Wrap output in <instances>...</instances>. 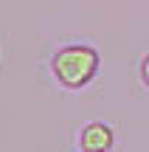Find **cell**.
Returning a JSON list of instances; mask_svg holds the SVG:
<instances>
[{
	"mask_svg": "<svg viewBox=\"0 0 149 152\" xmlns=\"http://www.w3.org/2000/svg\"><path fill=\"white\" fill-rule=\"evenodd\" d=\"M141 82H144V85L149 87V54L144 56V59H141Z\"/></svg>",
	"mask_w": 149,
	"mask_h": 152,
	"instance_id": "obj_3",
	"label": "cell"
},
{
	"mask_svg": "<svg viewBox=\"0 0 149 152\" xmlns=\"http://www.w3.org/2000/svg\"><path fill=\"white\" fill-rule=\"evenodd\" d=\"M116 144V132L104 121H87L79 130V149L82 152H110Z\"/></svg>",
	"mask_w": 149,
	"mask_h": 152,
	"instance_id": "obj_2",
	"label": "cell"
},
{
	"mask_svg": "<svg viewBox=\"0 0 149 152\" xmlns=\"http://www.w3.org/2000/svg\"><path fill=\"white\" fill-rule=\"evenodd\" d=\"M99 51L93 45H62L51 56V73L68 90H82L99 73Z\"/></svg>",
	"mask_w": 149,
	"mask_h": 152,
	"instance_id": "obj_1",
	"label": "cell"
},
{
	"mask_svg": "<svg viewBox=\"0 0 149 152\" xmlns=\"http://www.w3.org/2000/svg\"><path fill=\"white\" fill-rule=\"evenodd\" d=\"M79 152H82V149H79Z\"/></svg>",
	"mask_w": 149,
	"mask_h": 152,
	"instance_id": "obj_4",
	"label": "cell"
}]
</instances>
